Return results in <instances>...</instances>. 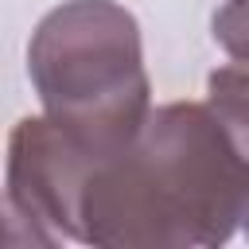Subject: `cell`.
<instances>
[{"mask_svg": "<svg viewBox=\"0 0 249 249\" xmlns=\"http://www.w3.org/2000/svg\"><path fill=\"white\" fill-rule=\"evenodd\" d=\"M249 214L245 117L210 101L148 109L140 132L86 171L74 241L97 249H214Z\"/></svg>", "mask_w": 249, "mask_h": 249, "instance_id": "cell-1", "label": "cell"}, {"mask_svg": "<svg viewBox=\"0 0 249 249\" xmlns=\"http://www.w3.org/2000/svg\"><path fill=\"white\" fill-rule=\"evenodd\" d=\"M27 78L51 117L93 163L117 156L152 109L140 23L117 0H62L27 43Z\"/></svg>", "mask_w": 249, "mask_h": 249, "instance_id": "cell-2", "label": "cell"}, {"mask_svg": "<svg viewBox=\"0 0 249 249\" xmlns=\"http://www.w3.org/2000/svg\"><path fill=\"white\" fill-rule=\"evenodd\" d=\"M93 160L51 121L23 117L8 136L4 187L8 206L31 230L35 245L74 241L78 226V195Z\"/></svg>", "mask_w": 249, "mask_h": 249, "instance_id": "cell-3", "label": "cell"}, {"mask_svg": "<svg viewBox=\"0 0 249 249\" xmlns=\"http://www.w3.org/2000/svg\"><path fill=\"white\" fill-rule=\"evenodd\" d=\"M0 245H35L31 230L16 218V210L8 206V198H0Z\"/></svg>", "mask_w": 249, "mask_h": 249, "instance_id": "cell-4", "label": "cell"}]
</instances>
